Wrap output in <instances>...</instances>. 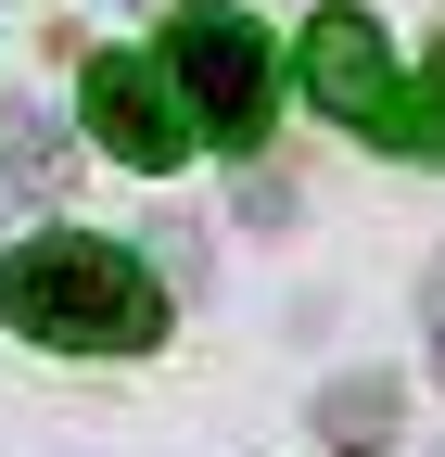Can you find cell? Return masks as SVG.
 I'll return each mask as SVG.
<instances>
[{
	"instance_id": "6da1fadb",
	"label": "cell",
	"mask_w": 445,
	"mask_h": 457,
	"mask_svg": "<svg viewBox=\"0 0 445 457\" xmlns=\"http://www.w3.org/2000/svg\"><path fill=\"white\" fill-rule=\"evenodd\" d=\"M0 318L26 343H51V356H140L165 330V293L140 254L89 242V228H38V242L0 254Z\"/></svg>"
},
{
	"instance_id": "7a4b0ae2",
	"label": "cell",
	"mask_w": 445,
	"mask_h": 457,
	"mask_svg": "<svg viewBox=\"0 0 445 457\" xmlns=\"http://www.w3.org/2000/svg\"><path fill=\"white\" fill-rule=\"evenodd\" d=\"M293 77H306V102L331 114V128H369V140H420V102L395 89V51H382V26L369 13H331L293 38Z\"/></svg>"
},
{
	"instance_id": "3957f363",
	"label": "cell",
	"mask_w": 445,
	"mask_h": 457,
	"mask_svg": "<svg viewBox=\"0 0 445 457\" xmlns=\"http://www.w3.org/2000/svg\"><path fill=\"white\" fill-rule=\"evenodd\" d=\"M165 64H179L191 114L216 128V153H255L267 140V26L255 13H179L165 26Z\"/></svg>"
},
{
	"instance_id": "277c9868",
	"label": "cell",
	"mask_w": 445,
	"mask_h": 457,
	"mask_svg": "<svg viewBox=\"0 0 445 457\" xmlns=\"http://www.w3.org/2000/svg\"><path fill=\"white\" fill-rule=\"evenodd\" d=\"M77 114L115 140V165H179V153H191V128H204L165 51H102V64L77 77Z\"/></svg>"
},
{
	"instance_id": "5b68a950",
	"label": "cell",
	"mask_w": 445,
	"mask_h": 457,
	"mask_svg": "<svg viewBox=\"0 0 445 457\" xmlns=\"http://www.w3.org/2000/svg\"><path fill=\"white\" fill-rule=\"evenodd\" d=\"M318 432H331V445H357V457H369L382 432H395V381H344V394H331V407H318Z\"/></svg>"
},
{
	"instance_id": "8992f818",
	"label": "cell",
	"mask_w": 445,
	"mask_h": 457,
	"mask_svg": "<svg viewBox=\"0 0 445 457\" xmlns=\"http://www.w3.org/2000/svg\"><path fill=\"white\" fill-rule=\"evenodd\" d=\"M0 165H13L26 191H64V128H51V114H13V140H0Z\"/></svg>"
},
{
	"instance_id": "52a82bcc",
	"label": "cell",
	"mask_w": 445,
	"mask_h": 457,
	"mask_svg": "<svg viewBox=\"0 0 445 457\" xmlns=\"http://www.w3.org/2000/svg\"><path fill=\"white\" fill-rule=\"evenodd\" d=\"M420 153H445V38H432V64H420Z\"/></svg>"
},
{
	"instance_id": "ba28073f",
	"label": "cell",
	"mask_w": 445,
	"mask_h": 457,
	"mask_svg": "<svg viewBox=\"0 0 445 457\" xmlns=\"http://www.w3.org/2000/svg\"><path fill=\"white\" fill-rule=\"evenodd\" d=\"M432 381H445V267H432Z\"/></svg>"
}]
</instances>
